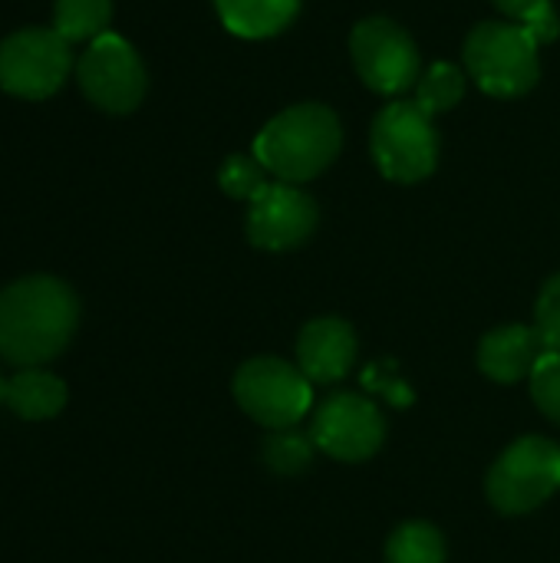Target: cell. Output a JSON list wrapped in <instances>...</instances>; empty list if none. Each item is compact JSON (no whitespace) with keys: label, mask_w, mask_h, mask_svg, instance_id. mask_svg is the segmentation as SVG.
Masks as SVG:
<instances>
[{"label":"cell","mask_w":560,"mask_h":563,"mask_svg":"<svg viewBox=\"0 0 560 563\" xmlns=\"http://www.w3.org/2000/svg\"><path fill=\"white\" fill-rule=\"evenodd\" d=\"M79 323L76 294L46 274L13 280L0 290V356L13 366L36 369L56 360Z\"/></svg>","instance_id":"obj_1"},{"label":"cell","mask_w":560,"mask_h":563,"mask_svg":"<svg viewBox=\"0 0 560 563\" xmlns=\"http://www.w3.org/2000/svg\"><path fill=\"white\" fill-rule=\"evenodd\" d=\"M343 145L340 119L323 102H297L277 112L254 139V155L271 178L300 185L333 165Z\"/></svg>","instance_id":"obj_2"},{"label":"cell","mask_w":560,"mask_h":563,"mask_svg":"<svg viewBox=\"0 0 560 563\" xmlns=\"http://www.w3.org/2000/svg\"><path fill=\"white\" fill-rule=\"evenodd\" d=\"M465 69L482 92L518 99L541 76L538 40L515 20H485L465 40Z\"/></svg>","instance_id":"obj_3"},{"label":"cell","mask_w":560,"mask_h":563,"mask_svg":"<svg viewBox=\"0 0 560 563\" xmlns=\"http://www.w3.org/2000/svg\"><path fill=\"white\" fill-rule=\"evenodd\" d=\"M370 152L383 178L396 185L426 181L439 165V132L419 102H386L370 132Z\"/></svg>","instance_id":"obj_4"},{"label":"cell","mask_w":560,"mask_h":563,"mask_svg":"<svg viewBox=\"0 0 560 563\" xmlns=\"http://www.w3.org/2000/svg\"><path fill=\"white\" fill-rule=\"evenodd\" d=\"M560 488V445L541 435L512 442L492 465L485 495L498 515L518 518L538 511Z\"/></svg>","instance_id":"obj_5"},{"label":"cell","mask_w":560,"mask_h":563,"mask_svg":"<svg viewBox=\"0 0 560 563\" xmlns=\"http://www.w3.org/2000/svg\"><path fill=\"white\" fill-rule=\"evenodd\" d=\"M234 399L264 429H290L314 406V383L287 360L254 356L234 373Z\"/></svg>","instance_id":"obj_6"},{"label":"cell","mask_w":560,"mask_h":563,"mask_svg":"<svg viewBox=\"0 0 560 563\" xmlns=\"http://www.w3.org/2000/svg\"><path fill=\"white\" fill-rule=\"evenodd\" d=\"M69 69V43L53 26H23L0 43V89L17 99H50Z\"/></svg>","instance_id":"obj_7"},{"label":"cell","mask_w":560,"mask_h":563,"mask_svg":"<svg viewBox=\"0 0 560 563\" xmlns=\"http://www.w3.org/2000/svg\"><path fill=\"white\" fill-rule=\"evenodd\" d=\"M76 79H79L83 96L92 106H99L102 112H116V115L139 109L149 89L142 56L119 33H102L83 49L76 63Z\"/></svg>","instance_id":"obj_8"},{"label":"cell","mask_w":560,"mask_h":563,"mask_svg":"<svg viewBox=\"0 0 560 563\" xmlns=\"http://www.w3.org/2000/svg\"><path fill=\"white\" fill-rule=\"evenodd\" d=\"M350 56L360 79L380 96H399L422 76L413 36L389 16H366L350 33Z\"/></svg>","instance_id":"obj_9"},{"label":"cell","mask_w":560,"mask_h":563,"mask_svg":"<svg viewBox=\"0 0 560 563\" xmlns=\"http://www.w3.org/2000/svg\"><path fill=\"white\" fill-rule=\"evenodd\" d=\"M317 449L337 462L356 465L373 459L386 442V419L383 412L353 393H337L320 402L310 429Z\"/></svg>","instance_id":"obj_10"},{"label":"cell","mask_w":560,"mask_h":563,"mask_svg":"<svg viewBox=\"0 0 560 563\" xmlns=\"http://www.w3.org/2000/svg\"><path fill=\"white\" fill-rule=\"evenodd\" d=\"M317 201L287 181H267L248 208V241L257 251L284 254L310 241L317 231Z\"/></svg>","instance_id":"obj_11"},{"label":"cell","mask_w":560,"mask_h":563,"mask_svg":"<svg viewBox=\"0 0 560 563\" xmlns=\"http://www.w3.org/2000/svg\"><path fill=\"white\" fill-rule=\"evenodd\" d=\"M356 363V333L340 317H317L297 336V369L320 386L347 379Z\"/></svg>","instance_id":"obj_12"},{"label":"cell","mask_w":560,"mask_h":563,"mask_svg":"<svg viewBox=\"0 0 560 563\" xmlns=\"http://www.w3.org/2000/svg\"><path fill=\"white\" fill-rule=\"evenodd\" d=\"M545 353L548 350H545L535 327L508 323V327H495L492 333L482 336V343H479V369L492 383L512 386V383L528 379Z\"/></svg>","instance_id":"obj_13"},{"label":"cell","mask_w":560,"mask_h":563,"mask_svg":"<svg viewBox=\"0 0 560 563\" xmlns=\"http://www.w3.org/2000/svg\"><path fill=\"white\" fill-rule=\"evenodd\" d=\"M221 23L241 40H267L287 30L300 0H215Z\"/></svg>","instance_id":"obj_14"},{"label":"cell","mask_w":560,"mask_h":563,"mask_svg":"<svg viewBox=\"0 0 560 563\" xmlns=\"http://www.w3.org/2000/svg\"><path fill=\"white\" fill-rule=\"evenodd\" d=\"M3 402L26 422L53 419L66 406V383L43 369H23L7 383Z\"/></svg>","instance_id":"obj_15"},{"label":"cell","mask_w":560,"mask_h":563,"mask_svg":"<svg viewBox=\"0 0 560 563\" xmlns=\"http://www.w3.org/2000/svg\"><path fill=\"white\" fill-rule=\"evenodd\" d=\"M112 0H56L53 3V30L73 43H92L109 33Z\"/></svg>","instance_id":"obj_16"},{"label":"cell","mask_w":560,"mask_h":563,"mask_svg":"<svg viewBox=\"0 0 560 563\" xmlns=\"http://www.w3.org/2000/svg\"><path fill=\"white\" fill-rule=\"evenodd\" d=\"M446 538L429 521H406L386 541V563H446Z\"/></svg>","instance_id":"obj_17"},{"label":"cell","mask_w":560,"mask_h":563,"mask_svg":"<svg viewBox=\"0 0 560 563\" xmlns=\"http://www.w3.org/2000/svg\"><path fill=\"white\" fill-rule=\"evenodd\" d=\"M416 102L422 112L439 115L455 109L465 99V73L455 63H432L416 82Z\"/></svg>","instance_id":"obj_18"},{"label":"cell","mask_w":560,"mask_h":563,"mask_svg":"<svg viewBox=\"0 0 560 563\" xmlns=\"http://www.w3.org/2000/svg\"><path fill=\"white\" fill-rule=\"evenodd\" d=\"M314 452H317L314 435L300 432L297 426L267 432V439H264V445H261L264 465L274 468L277 475H300V472L314 462Z\"/></svg>","instance_id":"obj_19"},{"label":"cell","mask_w":560,"mask_h":563,"mask_svg":"<svg viewBox=\"0 0 560 563\" xmlns=\"http://www.w3.org/2000/svg\"><path fill=\"white\" fill-rule=\"evenodd\" d=\"M218 185L228 198L234 201H254L261 195V188L267 185V168L257 162V155H228L218 168Z\"/></svg>","instance_id":"obj_20"},{"label":"cell","mask_w":560,"mask_h":563,"mask_svg":"<svg viewBox=\"0 0 560 563\" xmlns=\"http://www.w3.org/2000/svg\"><path fill=\"white\" fill-rule=\"evenodd\" d=\"M531 399L535 406L560 426V353H545L531 373Z\"/></svg>","instance_id":"obj_21"},{"label":"cell","mask_w":560,"mask_h":563,"mask_svg":"<svg viewBox=\"0 0 560 563\" xmlns=\"http://www.w3.org/2000/svg\"><path fill=\"white\" fill-rule=\"evenodd\" d=\"M535 330H538L545 350L560 353V274H554L541 287V297L535 307Z\"/></svg>","instance_id":"obj_22"},{"label":"cell","mask_w":560,"mask_h":563,"mask_svg":"<svg viewBox=\"0 0 560 563\" xmlns=\"http://www.w3.org/2000/svg\"><path fill=\"white\" fill-rule=\"evenodd\" d=\"M363 386H366V389H373V393H386L396 406H409V402H413V393H409V389H403V383H399V379L383 376V363H380V366H370V369L363 373Z\"/></svg>","instance_id":"obj_23"},{"label":"cell","mask_w":560,"mask_h":563,"mask_svg":"<svg viewBox=\"0 0 560 563\" xmlns=\"http://www.w3.org/2000/svg\"><path fill=\"white\" fill-rule=\"evenodd\" d=\"M535 40H538V46L541 43H551V40H558V33H560V16H558V10H554V3L548 0L538 13H531L525 23H521Z\"/></svg>","instance_id":"obj_24"},{"label":"cell","mask_w":560,"mask_h":563,"mask_svg":"<svg viewBox=\"0 0 560 563\" xmlns=\"http://www.w3.org/2000/svg\"><path fill=\"white\" fill-rule=\"evenodd\" d=\"M508 20H515V23H525L531 13H538L548 0H492Z\"/></svg>","instance_id":"obj_25"},{"label":"cell","mask_w":560,"mask_h":563,"mask_svg":"<svg viewBox=\"0 0 560 563\" xmlns=\"http://www.w3.org/2000/svg\"><path fill=\"white\" fill-rule=\"evenodd\" d=\"M3 396H7V383H3V376H0V402H3Z\"/></svg>","instance_id":"obj_26"}]
</instances>
